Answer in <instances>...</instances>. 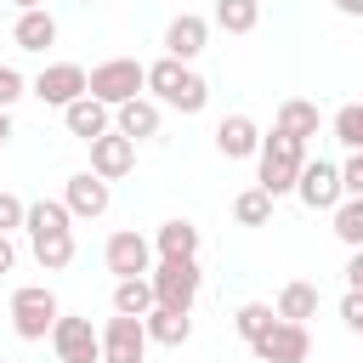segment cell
Instances as JSON below:
<instances>
[{"mask_svg":"<svg viewBox=\"0 0 363 363\" xmlns=\"http://www.w3.org/2000/svg\"><path fill=\"white\" fill-rule=\"evenodd\" d=\"M142 91H153L164 108H176V113H204V102H210V85L187 68V62H176V57H159V62H147L142 68Z\"/></svg>","mask_w":363,"mask_h":363,"instance_id":"1","label":"cell"},{"mask_svg":"<svg viewBox=\"0 0 363 363\" xmlns=\"http://www.w3.org/2000/svg\"><path fill=\"white\" fill-rule=\"evenodd\" d=\"M301 164H306V142H301V136L272 130V136H261V147H255V187L278 199V193H289V187H295Z\"/></svg>","mask_w":363,"mask_h":363,"instance_id":"2","label":"cell"},{"mask_svg":"<svg viewBox=\"0 0 363 363\" xmlns=\"http://www.w3.org/2000/svg\"><path fill=\"white\" fill-rule=\"evenodd\" d=\"M147 289H153V306L193 312V301H199V289H204L199 255H159V267H147Z\"/></svg>","mask_w":363,"mask_h":363,"instance_id":"3","label":"cell"},{"mask_svg":"<svg viewBox=\"0 0 363 363\" xmlns=\"http://www.w3.org/2000/svg\"><path fill=\"white\" fill-rule=\"evenodd\" d=\"M6 312H11V329H17L23 340H45L62 306H57V295H51L45 284H23V289H11Z\"/></svg>","mask_w":363,"mask_h":363,"instance_id":"4","label":"cell"},{"mask_svg":"<svg viewBox=\"0 0 363 363\" xmlns=\"http://www.w3.org/2000/svg\"><path fill=\"white\" fill-rule=\"evenodd\" d=\"M85 96H96V102H108V108H119L125 96H142V62H136V57H108V62H96V68L85 74Z\"/></svg>","mask_w":363,"mask_h":363,"instance_id":"5","label":"cell"},{"mask_svg":"<svg viewBox=\"0 0 363 363\" xmlns=\"http://www.w3.org/2000/svg\"><path fill=\"white\" fill-rule=\"evenodd\" d=\"M250 352H255V363H306V357H312V335H306V323L272 318V323L250 340Z\"/></svg>","mask_w":363,"mask_h":363,"instance_id":"6","label":"cell"},{"mask_svg":"<svg viewBox=\"0 0 363 363\" xmlns=\"http://www.w3.org/2000/svg\"><path fill=\"white\" fill-rule=\"evenodd\" d=\"M96 352H102V363H142V357H147V329H142V318L113 312V318L96 329Z\"/></svg>","mask_w":363,"mask_h":363,"instance_id":"7","label":"cell"},{"mask_svg":"<svg viewBox=\"0 0 363 363\" xmlns=\"http://www.w3.org/2000/svg\"><path fill=\"white\" fill-rule=\"evenodd\" d=\"M51 346H57V363H102L91 318H62V312H57V323H51Z\"/></svg>","mask_w":363,"mask_h":363,"instance_id":"8","label":"cell"},{"mask_svg":"<svg viewBox=\"0 0 363 363\" xmlns=\"http://www.w3.org/2000/svg\"><path fill=\"white\" fill-rule=\"evenodd\" d=\"M289 193H301V204H306V210H335V204L346 199V193H340V176H335V164H329V159H318V164L306 159Z\"/></svg>","mask_w":363,"mask_h":363,"instance_id":"9","label":"cell"},{"mask_svg":"<svg viewBox=\"0 0 363 363\" xmlns=\"http://www.w3.org/2000/svg\"><path fill=\"white\" fill-rule=\"evenodd\" d=\"M45 108H68L74 96H85V68L79 62H51V68H40V79L28 85Z\"/></svg>","mask_w":363,"mask_h":363,"instance_id":"10","label":"cell"},{"mask_svg":"<svg viewBox=\"0 0 363 363\" xmlns=\"http://www.w3.org/2000/svg\"><path fill=\"white\" fill-rule=\"evenodd\" d=\"M102 261H108L113 278H147V267H153V244H147L142 233H113L108 250H102Z\"/></svg>","mask_w":363,"mask_h":363,"instance_id":"11","label":"cell"},{"mask_svg":"<svg viewBox=\"0 0 363 363\" xmlns=\"http://www.w3.org/2000/svg\"><path fill=\"white\" fill-rule=\"evenodd\" d=\"M130 164H136V142H130V136H119V130L91 136V170H96L102 182H119Z\"/></svg>","mask_w":363,"mask_h":363,"instance_id":"12","label":"cell"},{"mask_svg":"<svg viewBox=\"0 0 363 363\" xmlns=\"http://www.w3.org/2000/svg\"><path fill=\"white\" fill-rule=\"evenodd\" d=\"M108 199H113V193H108V182H102L96 170H74L68 187H62V210H68V216H102Z\"/></svg>","mask_w":363,"mask_h":363,"instance_id":"13","label":"cell"},{"mask_svg":"<svg viewBox=\"0 0 363 363\" xmlns=\"http://www.w3.org/2000/svg\"><path fill=\"white\" fill-rule=\"evenodd\" d=\"M204 40H210V23H204L199 11H182V17H170V28H164V57L193 62V57L204 51Z\"/></svg>","mask_w":363,"mask_h":363,"instance_id":"14","label":"cell"},{"mask_svg":"<svg viewBox=\"0 0 363 363\" xmlns=\"http://www.w3.org/2000/svg\"><path fill=\"white\" fill-rule=\"evenodd\" d=\"M255 147H261V125L250 113H227L216 125V153L221 159H255Z\"/></svg>","mask_w":363,"mask_h":363,"instance_id":"15","label":"cell"},{"mask_svg":"<svg viewBox=\"0 0 363 363\" xmlns=\"http://www.w3.org/2000/svg\"><path fill=\"white\" fill-rule=\"evenodd\" d=\"M62 125H68V136L91 142V136L113 130V108H108V102H96V96H74V102L62 108Z\"/></svg>","mask_w":363,"mask_h":363,"instance_id":"16","label":"cell"},{"mask_svg":"<svg viewBox=\"0 0 363 363\" xmlns=\"http://www.w3.org/2000/svg\"><path fill=\"white\" fill-rule=\"evenodd\" d=\"M113 130L130 136V142L159 136V102H147V96H125V102L113 108Z\"/></svg>","mask_w":363,"mask_h":363,"instance_id":"17","label":"cell"},{"mask_svg":"<svg viewBox=\"0 0 363 363\" xmlns=\"http://www.w3.org/2000/svg\"><path fill=\"white\" fill-rule=\"evenodd\" d=\"M142 329H147V340H159V346H187L193 318L176 312V306H147V312H142Z\"/></svg>","mask_w":363,"mask_h":363,"instance_id":"18","label":"cell"},{"mask_svg":"<svg viewBox=\"0 0 363 363\" xmlns=\"http://www.w3.org/2000/svg\"><path fill=\"white\" fill-rule=\"evenodd\" d=\"M11 40H17V51H45V45H57V17H51L45 6H34V11H17V28H11Z\"/></svg>","mask_w":363,"mask_h":363,"instance_id":"19","label":"cell"},{"mask_svg":"<svg viewBox=\"0 0 363 363\" xmlns=\"http://www.w3.org/2000/svg\"><path fill=\"white\" fill-rule=\"evenodd\" d=\"M28 244H34V261H40L45 272H62V267L74 261V227H57V233H28Z\"/></svg>","mask_w":363,"mask_h":363,"instance_id":"20","label":"cell"},{"mask_svg":"<svg viewBox=\"0 0 363 363\" xmlns=\"http://www.w3.org/2000/svg\"><path fill=\"white\" fill-rule=\"evenodd\" d=\"M272 130H284V136H318V102H306V96H289V102H278V125Z\"/></svg>","mask_w":363,"mask_h":363,"instance_id":"21","label":"cell"},{"mask_svg":"<svg viewBox=\"0 0 363 363\" xmlns=\"http://www.w3.org/2000/svg\"><path fill=\"white\" fill-rule=\"evenodd\" d=\"M153 250L159 255H199V227L187 216H170L159 233H153Z\"/></svg>","mask_w":363,"mask_h":363,"instance_id":"22","label":"cell"},{"mask_svg":"<svg viewBox=\"0 0 363 363\" xmlns=\"http://www.w3.org/2000/svg\"><path fill=\"white\" fill-rule=\"evenodd\" d=\"M272 312H278V318H289V323H306V318L318 312V284H301V278H295V284H284Z\"/></svg>","mask_w":363,"mask_h":363,"instance_id":"23","label":"cell"},{"mask_svg":"<svg viewBox=\"0 0 363 363\" xmlns=\"http://www.w3.org/2000/svg\"><path fill=\"white\" fill-rule=\"evenodd\" d=\"M255 23H261V0H216V28L250 34Z\"/></svg>","mask_w":363,"mask_h":363,"instance_id":"24","label":"cell"},{"mask_svg":"<svg viewBox=\"0 0 363 363\" xmlns=\"http://www.w3.org/2000/svg\"><path fill=\"white\" fill-rule=\"evenodd\" d=\"M233 221H238V227H267V221H272V193L244 187V193L233 199Z\"/></svg>","mask_w":363,"mask_h":363,"instance_id":"25","label":"cell"},{"mask_svg":"<svg viewBox=\"0 0 363 363\" xmlns=\"http://www.w3.org/2000/svg\"><path fill=\"white\" fill-rule=\"evenodd\" d=\"M74 216L62 210V199H34V204H23V227L28 233H57V227H68Z\"/></svg>","mask_w":363,"mask_h":363,"instance_id":"26","label":"cell"},{"mask_svg":"<svg viewBox=\"0 0 363 363\" xmlns=\"http://www.w3.org/2000/svg\"><path fill=\"white\" fill-rule=\"evenodd\" d=\"M153 306V289H147V278H119L113 284V312H125V318H142Z\"/></svg>","mask_w":363,"mask_h":363,"instance_id":"27","label":"cell"},{"mask_svg":"<svg viewBox=\"0 0 363 363\" xmlns=\"http://www.w3.org/2000/svg\"><path fill=\"white\" fill-rule=\"evenodd\" d=\"M335 238L352 244V250L363 244V199H340L335 204Z\"/></svg>","mask_w":363,"mask_h":363,"instance_id":"28","label":"cell"},{"mask_svg":"<svg viewBox=\"0 0 363 363\" xmlns=\"http://www.w3.org/2000/svg\"><path fill=\"white\" fill-rule=\"evenodd\" d=\"M272 318H278V312H272L267 301H244V306L233 312V329H238V340L250 346V340H255V335H261V329H267Z\"/></svg>","mask_w":363,"mask_h":363,"instance_id":"29","label":"cell"},{"mask_svg":"<svg viewBox=\"0 0 363 363\" xmlns=\"http://www.w3.org/2000/svg\"><path fill=\"white\" fill-rule=\"evenodd\" d=\"M335 142L352 153V147H363V108L357 102H346L340 113H335Z\"/></svg>","mask_w":363,"mask_h":363,"instance_id":"30","label":"cell"},{"mask_svg":"<svg viewBox=\"0 0 363 363\" xmlns=\"http://www.w3.org/2000/svg\"><path fill=\"white\" fill-rule=\"evenodd\" d=\"M335 176H340V193H346V199H363V153H357V147L335 164Z\"/></svg>","mask_w":363,"mask_h":363,"instance_id":"31","label":"cell"},{"mask_svg":"<svg viewBox=\"0 0 363 363\" xmlns=\"http://www.w3.org/2000/svg\"><path fill=\"white\" fill-rule=\"evenodd\" d=\"M17 96H28V79H23L11 62H0V108H11Z\"/></svg>","mask_w":363,"mask_h":363,"instance_id":"32","label":"cell"},{"mask_svg":"<svg viewBox=\"0 0 363 363\" xmlns=\"http://www.w3.org/2000/svg\"><path fill=\"white\" fill-rule=\"evenodd\" d=\"M340 323H346L352 335H363V289H346V301H340Z\"/></svg>","mask_w":363,"mask_h":363,"instance_id":"33","label":"cell"},{"mask_svg":"<svg viewBox=\"0 0 363 363\" xmlns=\"http://www.w3.org/2000/svg\"><path fill=\"white\" fill-rule=\"evenodd\" d=\"M17 227H23V199L0 187V233H17Z\"/></svg>","mask_w":363,"mask_h":363,"instance_id":"34","label":"cell"},{"mask_svg":"<svg viewBox=\"0 0 363 363\" xmlns=\"http://www.w3.org/2000/svg\"><path fill=\"white\" fill-rule=\"evenodd\" d=\"M17 267V244H11V233H0V272H11Z\"/></svg>","mask_w":363,"mask_h":363,"instance_id":"35","label":"cell"},{"mask_svg":"<svg viewBox=\"0 0 363 363\" xmlns=\"http://www.w3.org/2000/svg\"><path fill=\"white\" fill-rule=\"evenodd\" d=\"M346 289H363V255L346 261Z\"/></svg>","mask_w":363,"mask_h":363,"instance_id":"36","label":"cell"},{"mask_svg":"<svg viewBox=\"0 0 363 363\" xmlns=\"http://www.w3.org/2000/svg\"><path fill=\"white\" fill-rule=\"evenodd\" d=\"M335 11L340 17H363V0H335Z\"/></svg>","mask_w":363,"mask_h":363,"instance_id":"37","label":"cell"},{"mask_svg":"<svg viewBox=\"0 0 363 363\" xmlns=\"http://www.w3.org/2000/svg\"><path fill=\"white\" fill-rule=\"evenodd\" d=\"M11 142V108H0V147Z\"/></svg>","mask_w":363,"mask_h":363,"instance_id":"38","label":"cell"},{"mask_svg":"<svg viewBox=\"0 0 363 363\" xmlns=\"http://www.w3.org/2000/svg\"><path fill=\"white\" fill-rule=\"evenodd\" d=\"M11 6H17V11H34V6H45V0H11Z\"/></svg>","mask_w":363,"mask_h":363,"instance_id":"39","label":"cell"},{"mask_svg":"<svg viewBox=\"0 0 363 363\" xmlns=\"http://www.w3.org/2000/svg\"><path fill=\"white\" fill-rule=\"evenodd\" d=\"M79 6H91V0H79Z\"/></svg>","mask_w":363,"mask_h":363,"instance_id":"40","label":"cell"},{"mask_svg":"<svg viewBox=\"0 0 363 363\" xmlns=\"http://www.w3.org/2000/svg\"><path fill=\"white\" fill-rule=\"evenodd\" d=\"M0 363H11V357H0Z\"/></svg>","mask_w":363,"mask_h":363,"instance_id":"41","label":"cell"}]
</instances>
